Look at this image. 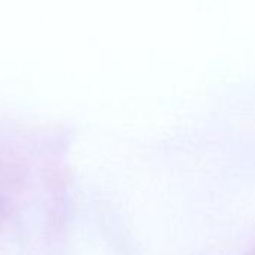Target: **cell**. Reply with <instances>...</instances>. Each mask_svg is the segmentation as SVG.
I'll list each match as a JSON object with an SVG mask.
<instances>
[]
</instances>
